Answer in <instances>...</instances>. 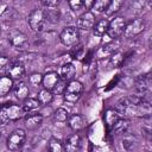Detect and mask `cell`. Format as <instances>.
Wrapping results in <instances>:
<instances>
[{
    "instance_id": "e575fe53",
    "label": "cell",
    "mask_w": 152,
    "mask_h": 152,
    "mask_svg": "<svg viewBox=\"0 0 152 152\" xmlns=\"http://www.w3.org/2000/svg\"><path fill=\"white\" fill-rule=\"evenodd\" d=\"M40 5L46 7V10H53V8H57V6L59 5V1L58 0H43L40 1Z\"/></svg>"
},
{
    "instance_id": "52a82bcc",
    "label": "cell",
    "mask_w": 152,
    "mask_h": 152,
    "mask_svg": "<svg viewBox=\"0 0 152 152\" xmlns=\"http://www.w3.org/2000/svg\"><path fill=\"white\" fill-rule=\"evenodd\" d=\"M126 23H127L126 19L124 17H121V15L113 17V19L109 20V24H108L107 36L113 40H116L120 36H122L125 26H126Z\"/></svg>"
},
{
    "instance_id": "277c9868",
    "label": "cell",
    "mask_w": 152,
    "mask_h": 152,
    "mask_svg": "<svg viewBox=\"0 0 152 152\" xmlns=\"http://www.w3.org/2000/svg\"><path fill=\"white\" fill-rule=\"evenodd\" d=\"M46 21L45 11L42 8H34L27 17V24L33 32H40Z\"/></svg>"
},
{
    "instance_id": "44dd1931",
    "label": "cell",
    "mask_w": 152,
    "mask_h": 152,
    "mask_svg": "<svg viewBox=\"0 0 152 152\" xmlns=\"http://www.w3.org/2000/svg\"><path fill=\"white\" fill-rule=\"evenodd\" d=\"M14 86V81H12L8 76H1L0 77V97H5Z\"/></svg>"
},
{
    "instance_id": "ba28073f",
    "label": "cell",
    "mask_w": 152,
    "mask_h": 152,
    "mask_svg": "<svg viewBox=\"0 0 152 152\" xmlns=\"http://www.w3.org/2000/svg\"><path fill=\"white\" fill-rule=\"evenodd\" d=\"M7 40L17 50H25L28 45V38L27 36L20 31V30H11L7 34Z\"/></svg>"
},
{
    "instance_id": "ffe728a7",
    "label": "cell",
    "mask_w": 152,
    "mask_h": 152,
    "mask_svg": "<svg viewBox=\"0 0 152 152\" xmlns=\"http://www.w3.org/2000/svg\"><path fill=\"white\" fill-rule=\"evenodd\" d=\"M108 24H109V20H108L107 18H101V19H99V20L95 23L94 27H93V33H94V36H96V37H102L103 34H106V33H107V28H108Z\"/></svg>"
},
{
    "instance_id": "8d00e7d4",
    "label": "cell",
    "mask_w": 152,
    "mask_h": 152,
    "mask_svg": "<svg viewBox=\"0 0 152 152\" xmlns=\"http://www.w3.org/2000/svg\"><path fill=\"white\" fill-rule=\"evenodd\" d=\"M93 5H94V0H86V1H83V7L86 10H88V11L91 10Z\"/></svg>"
},
{
    "instance_id": "9c48e42d",
    "label": "cell",
    "mask_w": 152,
    "mask_h": 152,
    "mask_svg": "<svg viewBox=\"0 0 152 152\" xmlns=\"http://www.w3.org/2000/svg\"><path fill=\"white\" fill-rule=\"evenodd\" d=\"M151 84H152V80L150 74L139 76L135 82V91H137L135 95L144 100H147V96H150L151 94Z\"/></svg>"
},
{
    "instance_id": "f546056e",
    "label": "cell",
    "mask_w": 152,
    "mask_h": 152,
    "mask_svg": "<svg viewBox=\"0 0 152 152\" xmlns=\"http://www.w3.org/2000/svg\"><path fill=\"white\" fill-rule=\"evenodd\" d=\"M45 18H46V20L49 19L51 23H57L59 19V12L56 8L48 10V11H45Z\"/></svg>"
},
{
    "instance_id": "4fadbf2b",
    "label": "cell",
    "mask_w": 152,
    "mask_h": 152,
    "mask_svg": "<svg viewBox=\"0 0 152 152\" xmlns=\"http://www.w3.org/2000/svg\"><path fill=\"white\" fill-rule=\"evenodd\" d=\"M81 137L78 133H72L70 134L63 142L64 151L65 152H78L81 148Z\"/></svg>"
},
{
    "instance_id": "4316f807",
    "label": "cell",
    "mask_w": 152,
    "mask_h": 152,
    "mask_svg": "<svg viewBox=\"0 0 152 152\" xmlns=\"http://www.w3.org/2000/svg\"><path fill=\"white\" fill-rule=\"evenodd\" d=\"M48 152H65L63 142L59 139L51 137L48 142Z\"/></svg>"
},
{
    "instance_id": "7402d4cb",
    "label": "cell",
    "mask_w": 152,
    "mask_h": 152,
    "mask_svg": "<svg viewBox=\"0 0 152 152\" xmlns=\"http://www.w3.org/2000/svg\"><path fill=\"white\" fill-rule=\"evenodd\" d=\"M122 6H124V1H121V0H109V5L107 6V8L104 11L106 17L107 18L114 17L121 10Z\"/></svg>"
},
{
    "instance_id": "836d02e7",
    "label": "cell",
    "mask_w": 152,
    "mask_h": 152,
    "mask_svg": "<svg viewBox=\"0 0 152 152\" xmlns=\"http://www.w3.org/2000/svg\"><path fill=\"white\" fill-rule=\"evenodd\" d=\"M68 5H69L70 10H72L75 12L83 8V1L82 0H70V1H68Z\"/></svg>"
},
{
    "instance_id": "7a4b0ae2",
    "label": "cell",
    "mask_w": 152,
    "mask_h": 152,
    "mask_svg": "<svg viewBox=\"0 0 152 152\" xmlns=\"http://www.w3.org/2000/svg\"><path fill=\"white\" fill-rule=\"evenodd\" d=\"M83 84L78 81V80H71L66 83V87H65V90L63 93V99L65 102L68 103H76L81 96H82V93H83Z\"/></svg>"
},
{
    "instance_id": "7c38bea8",
    "label": "cell",
    "mask_w": 152,
    "mask_h": 152,
    "mask_svg": "<svg viewBox=\"0 0 152 152\" xmlns=\"http://www.w3.org/2000/svg\"><path fill=\"white\" fill-rule=\"evenodd\" d=\"M7 76L12 81H19L21 80L26 74V68L21 62H14L12 63L7 69Z\"/></svg>"
},
{
    "instance_id": "f1b7e54d",
    "label": "cell",
    "mask_w": 152,
    "mask_h": 152,
    "mask_svg": "<svg viewBox=\"0 0 152 152\" xmlns=\"http://www.w3.org/2000/svg\"><path fill=\"white\" fill-rule=\"evenodd\" d=\"M137 145V138L134 135H126L122 139V146L127 151H132Z\"/></svg>"
},
{
    "instance_id": "83f0119b",
    "label": "cell",
    "mask_w": 152,
    "mask_h": 152,
    "mask_svg": "<svg viewBox=\"0 0 152 152\" xmlns=\"http://www.w3.org/2000/svg\"><path fill=\"white\" fill-rule=\"evenodd\" d=\"M108 5H109V0H96V1H94V5H93L90 12H93L94 14L95 13H102L106 11Z\"/></svg>"
},
{
    "instance_id": "2e32d148",
    "label": "cell",
    "mask_w": 152,
    "mask_h": 152,
    "mask_svg": "<svg viewBox=\"0 0 152 152\" xmlns=\"http://www.w3.org/2000/svg\"><path fill=\"white\" fill-rule=\"evenodd\" d=\"M66 124H68V126H69L72 131L78 132V131H81V129H83V128L86 127L87 121H86V118H84L82 114H77V113H76V114L69 115V119H68Z\"/></svg>"
},
{
    "instance_id": "3957f363",
    "label": "cell",
    "mask_w": 152,
    "mask_h": 152,
    "mask_svg": "<svg viewBox=\"0 0 152 152\" xmlns=\"http://www.w3.org/2000/svg\"><path fill=\"white\" fill-rule=\"evenodd\" d=\"M25 141H26V132L23 128H17L8 134L6 139V146L10 151L15 152L23 148Z\"/></svg>"
},
{
    "instance_id": "d4e9b609",
    "label": "cell",
    "mask_w": 152,
    "mask_h": 152,
    "mask_svg": "<svg viewBox=\"0 0 152 152\" xmlns=\"http://www.w3.org/2000/svg\"><path fill=\"white\" fill-rule=\"evenodd\" d=\"M69 115H70V114H69V112H68L65 108L58 107V108L53 112L52 118H53V121H55V122H61V124H63V122H66V121H68Z\"/></svg>"
},
{
    "instance_id": "d6a6232c",
    "label": "cell",
    "mask_w": 152,
    "mask_h": 152,
    "mask_svg": "<svg viewBox=\"0 0 152 152\" xmlns=\"http://www.w3.org/2000/svg\"><path fill=\"white\" fill-rule=\"evenodd\" d=\"M65 87H66V82L63 81V80H59V82L52 89V94L53 95H63V93L65 90Z\"/></svg>"
},
{
    "instance_id": "8fae6325",
    "label": "cell",
    "mask_w": 152,
    "mask_h": 152,
    "mask_svg": "<svg viewBox=\"0 0 152 152\" xmlns=\"http://www.w3.org/2000/svg\"><path fill=\"white\" fill-rule=\"evenodd\" d=\"M118 43L114 40V42H110V43H107V44H103L102 46H100L96 52H95V57L97 59H103V58H109L110 56H113L116 51H118Z\"/></svg>"
},
{
    "instance_id": "e0dca14e",
    "label": "cell",
    "mask_w": 152,
    "mask_h": 152,
    "mask_svg": "<svg viewBox=\"0 0 152 152\" xmlns=\"http://www.w3.org/2000/svg\"><path fill=\"white\" fill-rule=\"evenodd\" d=\"M76 74V68L74 66L72 63H64L63 65L59 66L58 70V75L61 77V80L69 82L71 80H74V76Z\"/></svg>"
},
{
    "instance_id": "6da1fadb",
    "label": "cell",
    "mask_w": 152,
    "mask_h": 152,
    "mask_svg": "<svg viewBox=\"0 0 152 152\" xmlns=\"http://www.w3.org/2000/svg\"><path fill=\"white\" fill-rule=\"evenodd\" d=\"M25 116V112L21 106L15 103H5L0 107V125H7L8 122L19 121Z\"/></svg>"
},
{
    "instance_id": "9a60e30c",
    "label": "cell",
    "mask_w": 152,
    "mask_h": 152,
    "mask_svg": "<svg viewBox=\"0 0 152 152\" xmlns=\"http://www.w3.org/2000/svg\"><path fill=\"white\" fill-rule=\"evenodd\" d=\"M61 77L58 75V72L56 71H48L43 75V80H42V86L44 89H48L50 91H52V89L56 87V84L59 82Z\"/></svg>"
},
{
    "instance_id": "484cf974",
    "label": "cell",
    "mask_w": 152,
    "mask_h": 152,
    "mask_svg": "<svg viewBox=\"0 0 152 152\" xmlns=\"http://www.w3.org/2000/svg\"><path fill=\"white\" fill-rule=\"evenodd\" d=\"M120 118V114L114 109V108H108L106 112H104V121L107 124V126L110 128L115 122L116 120Z\"/></svg>"
},
{
    "instance_id": "cb8c5ba5",
    "label": "cell",
    "mask_w": 152,
    "mask_h": 152,
    "mask_svg": "<svg viewBox=\"0 0 152 152\" xmlns=\"http://www.w3.org/2000/svg\"><path fill=\"white\" fill-rule=\"evenodd\" d=\"M37 100H38V102L40 103V106H42V104H43V106H48V104H50V103L52 102V100H53V94H52V91H50V90L43 88V89H40V90L38 91Z\"/></svg>"
},
{
    "instance_id": "74e56055",
    "label": "cell",
    "mask_w": 152,
    "mask_h": 152,
    "mask_svg": "<svg viewBox=\"0 0 152 152\" xmlns=\"http://www.w3.org/2000/svg\"><path fill=\"white\" fill-rule=\"evenodd\" d=\"M0 34H1V26H0Z\"/></svg>"
},
{
    "instance_id": "8992f818",
    "label": "cell",
    "mask_w": 152,
    "mask_h": 152,
    "mask_svg": "<svg viewBox=\"0 0 152 152\" xmlns=\"http://www.w3.org/2000/svg\"><path fill=\"white\" fill-rule=\"evenodd\" d=\"M80 40V31L76 26H65L59 33V42L64 46H75Z\"/></svg>"
},
{
    "instance_id": "30bf717a",
    "label": "cell",
    "mask_w": 152,
    "mask_h": 152,
    "mask_svg": "<svg viewBox=\"0 0 152 152\" xmlns=\"http://www.w3.org/2000/svg\"><path fill=\"white\" fill-rule=\"evenodd\" d=\"M96 23V18L95 14L90 11H86L84 13H82L78 18H77V28L82 30V31H89L93 30L94 25Z\"/></svg>"
},
{
    "instance_id": "603a6c76",
    "label": "cell",
    "mask_w": 152,
    "mask_h": 152,
    "mask_svg": "<svg viewBox=\"0 0 152 152\" xmlns=\"http://www.w3.org/2000/svg\"><path fill=\"white\" fill-rule=\"evenodd\" d=\"M39 106H40V103L38 102L37 97H27L26 100L23 101L21 108L25 112V114H27V113H32V112L37 110L39 108Z\"/></svg>"
},
{
    "instance_id": "ac0fdd59",
    "label": "cell",
    "mask_w": 152,
    "mask_h": 152,
    "mask_svg": "<svg viewBox=\"0 0 152 152\" xmlns=\"http://www.w3.org/2000/svg\"><path fill=\"white\" fill-rule=\"evenodd\" d=\"M129 126H131V121L127 118H119L110 128L114 134H124V133H127Z\"/></svg>"
},
{
    "instance_id": "1f68e13d",
    "label": "cell",
    "mask_w": 152,
    "mask_h": 152,
    "mask_svg": "<svg viewBox=\"0 0 152 152\" xmlns=\"http://www.w3.org/2000/svg\"><path fill=\"white\" fill-rule=\"evenodd\" d=\"M109 58H110V64H112L113 66H119V65L122 63V61H124V55H122L121 52L116 51V52H115L113 56H110Z\"/></svg>"
},
{
    "instance_id": "5b68a950",
    "label": "cell",
    "mask_w": 152,
    "mask_h": 152,
    "mask_svg": "<svg viewBox=\"0 0 152 152\" xmlns=\"http://www.w3.org/2000/svg\"><path fill=\"white\" fill-rule=\"evenodd\" d=\"M146 28V23L141 18H134L126 23L125 30H124V37L125 38H134L139 34H141Z\"/></svg>"
},
{
    "instance_id": "5bb4252c",
    "label": "cell",
    "mask_w": 152,
    "mask_h": 152,
    "mask_svg": "<svg viewBox=\"0 0 152 152\" xmlns=\"http://www.w3.org/2000/svg\"><path fill=\"white\" fill-rule=\"evenodd\" d=\"M24 124L30 131L37 129L43 124V115L40 113H27L24 116Z\"/></svg>"
},
{
    "instance_id": "d6986e66",
    "label": "cell",
    "mask_w": 152,
    "mask_h": 152,
    "mask_svg": "<svg viewBox=\"0 0 152 152\" xmlns=\"http://www.w3.org/2000/svg\"><path fill=\"white\" fill-rule=\"evenodd\" d=\"M14 95L18 100L20 101H24L26 100L27 97H30V89H28V86L25 83V82H18L14 87Z\"/></svg>"
},
{
    "instance_id": "4dcf8cb0",
    "label": "cell",
    "mask_w": 152,
    "mask_h": 152,
    "mask_svg": "<svg viewBox=\"0 0 152 152\" xmlns=\"http://www.w3.org/2000/svg\"><path fill=\"white\" fill-rule=\"evenodd\" d=\"M42 80H43V75L39 72H32L28 76V82L32 86H39L42 84Z\"/></svg>"
},
{
    "instance_id": "d590c367",
    "label": "cell",
    "mask_w": 152,
    "mask_h": 152,
    "mask_svg": "<svg viewBox=\"0 0 152 152\" xmlns=\"http://www.w3.org/2000/svg\"><path fill=\"white\" fill-rule=\"evenodd\" d=\"M10 65H11L10 58L6 57V56H0V72H2L4 70L8 69Z\"/></svg>"
}]
</instances>
